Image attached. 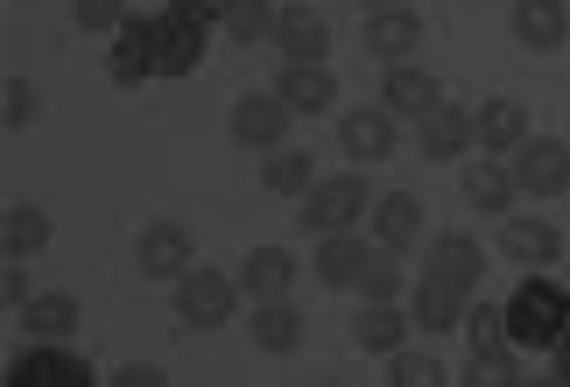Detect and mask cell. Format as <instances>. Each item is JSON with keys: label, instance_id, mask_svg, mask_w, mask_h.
Segmentation results:
<instances>
[{"label": "cell", "instance_id": "obj_18", "mask_svg": "<svg viewBox=\"0 0 570 387\" xmlns=\"http://www.w3.org/2000/svg\"><path fill=\"white\" fill-rule=\"evenodd\" d=\"M360 42H366L381 63H409L415 42H423V14H415L409 0H402V8H374V14H366V36H360Z\"/></svg>", "mask_w": 570, "mask_h": 387}, {"label": "cell", "instance_id": "obj_2", "mask_svg": "<svg viewBox=\"0 0 570 387\" xmlns=\"http://www.w3.org/2000/svg\"><path fill=\"white\" fill-rule=\"evenodd\" d=\"M218 36V0H169V8L156 14V63L163 78H190L197 63H205Z\"/></svg>", "mask_w": 570, "mask_h": 387}, {"label": "cell", "instance_id": "obj_28", "mask_svg": "<svg viewBox=\"0 0 570 387\" xmlns=\"http://www.w3.org/2000/svg\"><path fill=\"white\" fill-rule=\"evenodd\" d=\"M239 289H247V304H261V296H289L296 289V254L289 247H254L247 261H239Z\"/></svg>", "mask_w": 570, "mask_h": 387}, {"label": "cell", "instance_id": "obj_23", "mask_svg": "<svg viewBox=\"0 0 570 387\" xmlns=\"http://www.w3.org/2000/svg\"><path fill=\"white\" fill-rule=\"evenodd\" d=\"M500 254H508L514 268H550L557 254H563V232L550 226V219H500Z\"/></svg>", "mask_w": 570, "mask_h": 387}, {"label": "cell", "instance_id": "obj_30", "mask_svg": "<svg viewBox=\"0 0 570 387\" xmlns=\"http://www.w3.org/2000/svg\"><path fill=\"white\" fill-rule=\"evenodd\" d=\"M275 0H218V36L233 42H268L275 36Z\"/></svg>", "mask_w": 570, "mask_h": 387}, {"label": "cell", "instance_id": "obj_24", "mask_svg": "<svg viewBox=\"0 0 570 387\" xmlns=\"http://www.w3.org/2000/svg\"><path fill=\"white\" fill-rule=\"evenodd\" d=\"M275 92L289 99V113H332V99H338V78L324 71V63H282L275 71Z\"/></svg>", "mask_w": 570, "mask_h": 387}, {"label": "cell", "instance_id": "obj_14", "mask_svg": "<svg viewBox=\"0 0 570 387\" xmlns=\"http://www.w3.org/2000/svg\"><path fill=\"white\" fill-rule=\"evenodd\" d=\"M465 141H479V127H472V113L458 99H436L430 113L415 120V156H423V162H458Z\"/></svg>", "mask_w": 570, "mask_h": 387}, {"label": "cell", "instance_id": "obj_21", "mask_svg": "<svg viewBox=\"0 0 570 387\" xmlns=\"http://www.w3.org/2000/svg\"><path fill=\"white\" fill-rule=\"evenodd\" d=\"M247 331H254V346H261V353H275V359L303 353V310L289 304V296H261L254 317H247Z\"/></svg>", "mask_w": 570, "mask_h": 387}, {"label": "cell", "instance_id": "obj_11", "mask_svg": "<svg viewBox=\"0 0 570 387\" xmlns=\"http://www.w3.org/2000/svg\"><path fill=\"white\" fill-rule=\"evenodd\" d=\"M374 247L381 240H360V226H345V232H317V254H311V275L324 289H360V275H366V261H374Z\"/></svg>", "mask_w": 570, "mask_h": 387}, {"label": "cell", "instance_id": "obj_40", "mask_svg": "<svg viewBox=\"0 0 570 387\" xmlns=\"http://www.w3.org/2000/svg\"><path fill=\"white\" fill-rule=\"evenodd\" d=\"M360 8H366V14H374V8H402V0H360Z\"/></svg>", "mask_w": 570, "mask_h": 387}, {"label": "cell", "instance_id": "obj_34", "mask_svg": "<svg viewBox=\"0 0 570 387\" xmlns=\"http://www.w3.org/2000/svg\"><path fill=\"white\" fill-rule=\"evenodd\" d=\"M465 338H472V353L508 346V304H479V296H472V310H465Z\"/></svg>", "mask_w": 570, "mask_h": 387}, {"label": "cell", "instance_id": "obj_7", "mask_svg": "<svg viewBox=\"0 0 570 387\" xmlns=\"http://www.w3.org/2000/svg\"><path fill=\"white\" fill-rule=\"evenodd\" d=\"M135 268L148 275V282H184V275L197 268V232L184 219H148L141 240H135Z\"/></svg>", "mask_w": 570, "mask_h": 387}, {"label": "cell", "instance_id": "obj_38", "mask_svg": "<svg viewBox=\"0 0 570 387\" xmlns=\"http://www.w3.org/2000/svg\"><path fill=\"white\" fill-rule=\"evenodd\" d=\"M114 380H120V387H163L169 374H163V367H148V359H135V367H120Z\"/></svg>", "mask_w": 570, "mask_h": 387}, {"label": "cell", "instance_id": "obj_4", "mask_svg": "<svg viewBox=\"0 0 570 387\" xmlns=\"http://www.w3.org/2000/svg\"><path fill=\"white\" fill-rule=\"evenodd\" d=\"M99 380L92 359L71 353V338H29V353L8 359V387H85Z\"/></svg>", "mask_w": 570, "mask_h": 387}, {"label": "cell", "instance_id": "obj_39", "mask_svg": "<svg viewBox=\"0 0 570 387\" xmlns=\"http://www.w3.org/2000/svg\"><path fill=\"white\" fill-rule=\"evenodd\" d=\"M557 380H570V331L557 338Z\"/></svg>", "mask_w": 570, "mask_h": 387}, {"label": "cell", "instance_id": "obj_25", "mask_svg": "<svg viewBox=\"0 0 570 387\" xmlns=\"http://www.w3.org/2000/svg\"><path fill=\"white\" fill-rule=\"evenodd\" d=\"M311 183H317V162H311V148H268V156H261V190H268V198H289V205H303L311 198Z\"/></svg>", "mask_w": 570, "mask_h": 387}, {"label": "cell", "instance_id": "obj_13", "mask_svg": "<svg viewBox=\"0 0 570 387\" xmlns=\"http://www.w3.org/2000/svg\"><path fill=\"white\" fill-rule=\"evenodd\" d=\"M275 50H282V63H324L332 57V21H324L311 0H289V8L275 14Z\"/></svg>", "mask_w": 570, "mask_h": 387}, {"label": "cell", "instance_id": "obj_8", "mask_svg": "<svg viewBox=\"0 0 570 387\" xmlns=\"http://www.w3.org/2000/svg\"><path fill=\"white\" fill-rule=\"evenodd\" d=\"M508 169H514L521 198H563L570 190V141L563 135H529L508 156Z\"/></svg>", "mask_w": 570, "mask_h": 387}, {"label": "cell", "instance_id": "obj_20", "mask_svg": "<svg viewBox=\"0 0 570 387\" xmlns=\"http://www.w3.org/2000/svg\"><path fill=\"white\" fill-rule=\"evenodd\" d=\"M472 127H479V141H472V148H487V156H514V148L529 141V106L508 99V92H493V99L472 113Z\"/></svg>", "mask_w": 570, "mask_h": 387}, {"label": "cell", "instance_id": "obj_12", "mask_svg": "<svg viewBox=\"0 0 570 387\" xmlns=\"http://www.w3.org/2000/svg\"><path fill=\"white\" fill-rule=\"evenodd\" d=\"M394 141H402V120L387 113V106H353V113H338V148H345V162H387L394 156Z\"/></svg>", "mask_w": 570, "mask_h": 387}, {"label": "cell", "instance_id": "obj_17", "mask_svg": "<svg viewBox=\"0 0 570 387\" xmlns=\"http://www.w3.org/2000/svg\"><path fill=\"white\" fill-rule=\"evenodd\" d=\"M423 198L415 190H381L374 198V240L387 247V254H409V247H423Z\"/></svg>", "mask_w": 570, "mask_h": 387}, {"label": "cell", "instance_id": "obj_27", "mask_svg": "<svg viewBox=\"0 0 570 387\" xmlns=\"http://www.w3.org/2000/svg\"><path fill=\"white\" fill-rule=\"evenodd\" d=\"M409 325H415V317H409L402 304H366V310L353 317V346L374 353V359H387V353L409 346Z\"/></svg>", "mask_w": 570, "mask_h": 387}, {"label": "cell", "instance_id": "obj_1", "mask_svg": "<svg viewBox=\"0 0 570 387\" xmlns=\"http://www.w3.org/2000/svg\"><path fill=\"white\" fill-rule=\"evenodd\" d=\"M570 331V289L550 268H529L508 296V346L521 353H557V338Z\"/></svg>", "mask_w": 570, "mask_h": 387}, {"label": "cell", "instance_id": "obj_22", "mask_svg": "<svg viewBox=\"0 0 570 387\" xmlns=\"http://www.w3.org/2000/svg\"><path fill=\"white\" fill-rule=\"evenodd\" d=\"M508 21H514V42L535 50V57L563 50V36H570V8H563V0H514Z\"/></svg>", "mask_w": 570, "mask_h": 387}, {"label": "cell", "instance_id": "obj_29", "mask_svg": "<svg viewBox=\"0 0 570 387\" xmlns=\"http://www.w3.org/2000/svg\"><path fill=\"white\" fill-rule=\"evenodd\" d=\"M50 211H42V205H29V198H21V205H8V219H0V261H8V254H14V261H36V254L42 247H50Z\"/></svg>", "mask_w": 570, "mask_h": 387}, {"label": "cell", "instance_id": "obj_10", "mask_svg": "<svg viewBox=\"0 0 570 387\" xmlns=\"http://www.w3.org/2000/svg\"><path fill=\"white\" fill-rule=\"evenodd\" d=\"M423 275L430 282H451L458 296H472L487 282V247H479L472 232H430L423 240Z\"/></svg>", "mask_w": 570, "mask_h": 387}, {"label": "cell", "instance_id": "obj_16", "mask_svg": "<svg viewBox=\"0 0 570 387\" xmlns=\"http://www.w3.org/2000/svg\"><path fill=\"white\" fill-rule=\"evenodd\" d=\"M436 99H444L436 71H423L415 57H409V63H387V78H381V106H387L394 120H409V127H415V120H423Z\"/></svg>", "mask_w": 570, "mask_h": 387}, {"label": "cell", "instance_id": "obj_37", "mask_svg": "<svg viewBox=\"0 0 570 387\" xmlns=\"http://www.w3.org/2000/svg\"><path fill=\"white\" fill-rule=\"evenodd\" d=\"M29 261H14V254H8V268H0V304H8V317L21 310V304H29Z\"/></svg>", "mask_w": 570, "mask_h": 387}, {"label": "cell", "instance_id": "obj_31", "mask_svg": "<svg viewBox=\"0 0 570 387\" xmlns=\"http://www.w3.org/2000/svg\"><path fill=\"white\" fill-rule=\"evenodd\" d=\"M465 387H508L521 380V346H493V353H472L465 359V374H458Z\"/></svg>", "mask_w": 570, "mask_h": 387}, {"label": "cell", "instance_id": "obj_35", "mask_svg": "<svg viewBox=\"0 0 570 387\" xmlns=\"http://www.w3.org/2000/svg\"><path fill=\"white\" fill-rule=\"evenodd\" d=\"M0 127H8V135L36 127V85L29 78H8V85H0Z\"/></svg>", "mask_w": 570, "mask_h": 387}, {"label": "cell", "instance_id": "obj_15", "mask_svg": "<svg viewBox=\"0 0 570 387\" xmlns=\"http://www.w3.org/2000/svg\"><path fill=\"white\" fill-rule=\"evenodd\" d=\"M458 190H465V211H479V219H508V211H514V198H521V183H514L508 156L465 162V177H458Z\"/></svg>", "mask_w": 570, "mask_h": 387}, {"label": "cell", "instance_id": "obj_33", "mask_svg": "<svg viewBox=\"0 0 570 387\" xmlns=\"http://www.w3.org/2000/svg\"><path fill=\"white\" fill-rule=\"evenodd\" d=\"M444 359H430V353H387V387H444Z\"/></svg>", "mask_w": 570, "mask_h": 387}, {"label": "cell", "instance_id": "obj_5", "mask_svg": "<svg viewBox=\"0 0 570 387\" xmlns=\"http://www.w3.org/2000/svg\"><path fill=\"white\" fill-rule=\"evenodd\" d=\"M169 289H177V317H184V331H218V325H226V317L239 310V296H247L226 268H190L184 282H169Z\"/></svg>", "mask_w": 570, "mask_h": 387}, {"label": "cell", "instance_id": "obj_19", "mask_svg": "<svg viewBox=\"0 0 570 387\" xmlns=\"http://www.w3.org/2000/svg\"><path fill=\"white\" fill-rule=\"evenodd\" d=\"M465 310H472V296H458L451 282H415L409 289V317H415V331H430V338H451V331H465Z\"/></svg>", "mask_w": 570, "mask_h": 387}, {"label": "cell", "instance_id": "obj_6", "mask_svg": "<svg viewBox=\"0 0 570 387\" xmlns=\"http://www.w3.org/2000/svg\"><path fill=\"white\" fill-rule=\"evenodd\" d=\"M289 99H282L275 92V85H268V92H239L233 99V113H226V135H233V148H254V156H268V148H282V141H289Z\"/></svg>", "mask_w": 570, "mask_h": 387}, {"label": "cell", "instance_id": "obj_36", "mask_svg": "<svg viewBox=\"0 0 570 387\" xmlns=\"http://www.w3.org/2000/svg\"><path fill=\"white\" fill-rule=\"evenodd\" d=\"M71 21L85 36H114L127 21V0H71Z\"/></svg>", "mask_w": 570, "mask_h": 387}, {"label": "cell", "instance_id": "obj_9", "mask_svg": "<svg viewBox=\"0 0 570 387\" xmlns=\"http://www.w3.org/2000/svg\"><path fill=\"white\" fill-rule=\"evenodd\" d=\"M106 78H114L120 92L163 78V63H156V14H127L114 29V42H106Z\"/></svg>", "mask_w": 570, "mask_h": 387}, {"label": "cell", "instance_id": "obj_32", "mask_svg": "<svg viewBox=\"0 0 570 387\" xmlns=\"http://www.w3.org/2000/svg\"><path fill=\"white\" fill-rule=\"evenodd\" d=\"M402 282H409V275H402V261H394V254L387 247H374V261H366V275H360V304H394V296H402Z\"/></svg>", "mask_w": 570, "mask_h": 387}, {"label": "cell", "instance_id": "obj_26", "mask_svg": "<svg viewBox=\"0 0 570 387\" xmlns=\"http://www.w3.org/2000/svg\"><path fill=\"white\" fill-rule=\"evenodd\" d=\"M78 296L71 289H42V296H29V304L14 310V325L29 331V338H78Z\"/></svg>", "mask_w": 570, "mask_h": 387}, {"label": "cell", "instance_id": "obj_3", "mask_svg": "<svg viewBox=\"0 0 570 387\" xmlns=\"http://www.w3.org/2000/svg\"><path fill=\"white\" fill-rule=\"evenodd\" d=\"M374 198H381V190L366 183V169L345 162L338 177H317V183H311V198L296 205V219L311 226V232H345V226L374 219Z\"/></svg>", "mask_w": 570, "mask_h": 387}]
</instances>
